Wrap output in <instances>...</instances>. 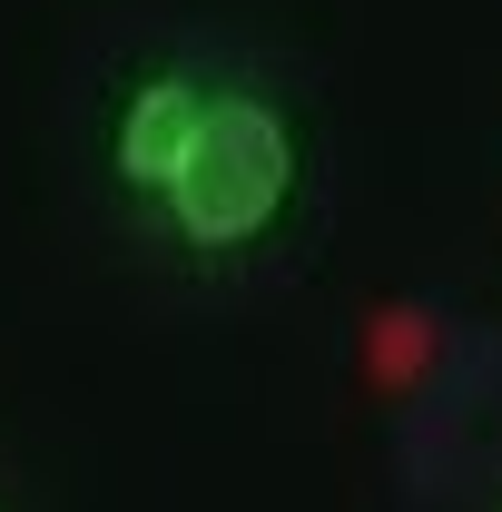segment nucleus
<instances>
[{"mask_svg": "<svg viewBox=\"0 0 502 512\" xmlns=\"http://www.w3.org/2000/svg\"><path fill=\"white\" fill-rule=\"evenodd\" d=\"M207 89H217V79H197V69H138L119 89V109H109V178H119L128 197L158 207V188L178 178V158H188V138H197Z\"/></svg>", "mask_w": 502, "mask_h": 512, "instance_id": "2", "label": "nucleus"}, {"mask_svg": "<svg viewBox=\"0 0 502 512\" xmlns=\"http://www.w3.org/2000/svg\"><path fill=\"white\" fill-rule=\"evenodd\" d=\"M296 168H306V148H296V128L266 89H207L188 158L158 188V217L197 256H247L296 207Z\"/></svg>", "mask_w": 502, "mask_h": 512, "instance_id": "1", "label": "nucleus"}]
</instances>
